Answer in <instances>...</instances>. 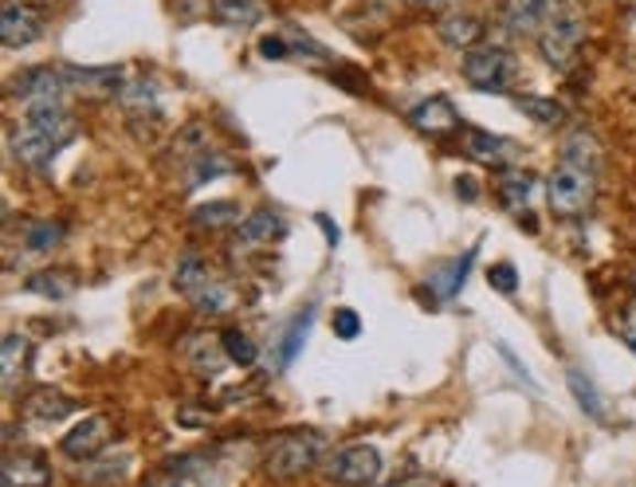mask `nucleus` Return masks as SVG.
Instances as JSON below:
<instances>
[{
  "instance_id": "1",
  "label": "nucleus",
  "mask_w": 636,
  "mask_h": 487,
  "mask_svg": "<svg viewBox=\"0 0 636 487\" xmlns=\"http://www.w3.org/2000/svg\"><path fill=\"white\" fill-rule=\"evenodd\" d=\"M75 118L67 115L63 107L52 110H28L17 127L9 130V150L12 162L28 165V170H44L63 145L75 142Z\"/></svg>"
},
{
  "instance_id": "2",
  "label": "nucleus",
  "mask_w": 636,
  "mask_h": 487,
  "mask_svg": "<svg viewBox=\"0 0 636 487\" xmlns=\"http://www.w3.org/2000/svg\"><path fill=\"white\" fill-rule=\"evenodd\" d=\"M585 44V17L578 0H550L542 32H538V52L547 59L550 72H574L578 55Z\"/></svg>"
},
{
  "instance_id": "3",
  "label": "nucleus",
  "mask_w": 636,
  "mask_h": 487,
  "mask_svg": "<svg viewBox=\"0 0 636 487\" xmlns=\"http://www.w3.org/2000/svg\"><path fill=\"white\" fill-rule=\"evenodd\" d=\"M326 452V436L314 433V429H299V433H288L279 436L276 444L268 448V456H263V472L276 479H295L303 476V472H311L314 464L323 461Z\"/></svg>"
},
{
  "instance_id": "4",
  "label": "nucleus",
  "mask_w": 636,
  "mask_h": 487,
  "mask_svg": "<svg viewBox=\"0 0 636 487\" xmlns=\"http://www.w3.org/2000/svg\"><path fill=\"white\" fill-rule=\"evenodd\" d=\"M460 75H464L467 87L484 90V95H503L515 79V55L499 44H479L464 52Z\"/></svg>"
},
{
  "instance_id": "5",
  "label": "nucleus",
  "mask_w": 636,
  "mask_h": 487,
  "mask_svg": "<svg viewBox=\"0 0 636 487\" xmlns=\"http://www.w3.org/2000/svg\"><path fill=\"white\" fill-rule=\"evenodd\" d=\"M547 205H550V213L562 220L585 217V208L593 205V173L558 162L554 173L547 177Z\"/></svg>"
},
{
  "instance_id": "6",
  "label": "nucleus",
  "mask_w": 636,
  "mask_h": 487,
  "mask_svg": "<svg viewBox=\"0 0 636 487\" xmlns=\"http://www.w3.org/2000/svg\"><path fill=\"white\" fill-rule=\"evenodd\" d=\"M9 95L28 110H52V107H63V95H72L67 83H63V72L60 67H28L20 72L17 79L9 83Z\"/></svg>"
},
{
  "instance_id": "7",
  "label": "nucleus",
  "mask_w": 636,
  "mask_h": 487,
  "mask_svg": "<svg viewBox=\"0 0 636 487\" xmlns=\"http://www.w3.org/2000/svg\"><path fill=\"white\" fill-rule=\"evenodd\" d=\"M381 476V452L374 444H349L326 461V479L338 487H369Z\"/></svg>"
},
{
  "instance_id": "8",
  "label": "nucleus",
  "mask_w": 636,
  "mask_h": 487,
  "mask_svg": "<svg viewBox=\"0 0 636 487\" xmlns=\"http://www.w3.org/2000/svg\"><path fill=\"white\" fill-rule=\"evenodd\" d=\"M44 36V17H40L28 0H4L0 9V44L9 52H20V47H32Z\"/></svg>"
},
{
  "instance_id": "9",
  "label": "nucleus",
  "mask_w": 636,
  "mask_h": 487,
  "mask_svg": "<svg viewBox=\"0 0 636 487\" xmlns=\"http://www.w3.org/2000/svg\"><path fill=\"white\" fill-rule=\"evenodd\" d=\"M63 83L72 95L83 99H110L122 90V67H79V64H60Z\"/></svg>"
},
{
  "instance_id": "10",
  "label": "nucleus",
  "mask_w": 636,
  "mask_h": 487,
  "mask_svg": "<svg viewBox=\"0 0 636 487\" xmlns=\"http://www.w3.org/2000/svg\"><path fill=\"white\" fill-rule=\"evenodd\" d=\"M110 444V421L107 416H87V421H79L72 429V433L60 441V452L67 456V461H95V456H103Z\"/></svg>"
},
{
  "instance_id": "11",
  "label": "nucleus",
  "mask_w": 636,
  "mask_h": 487,
  "mask_svg": "<svg viewBox=\"0 0 636 487\" xmlns=\"http://www.w3.org/2000/svg\"><path fill=\"white\" fill-rule=\"evenodd\" d=\"M409 127H417L429 138H444V134H452V130L464 127V122H460L452 99H444V95H429V99L417 102V107L409 110Z\"/></svg>"
},
{
  "instance_id": "12",
  "label": "nucleus",
  "mask_w": 636,
  "mask_h": 487,
  "mask_svg": "<svg viewBox=\"0 0 636 487\" xmlns=\"http://www.w3.org/2000/svg\"><path fill=\"white\" fill-rule=\"evenodd\" d=\"M288 236V220L279 217L276 208H256L251 217L240 220V232H236V252L240 248H268Z\"/></svg>"
},
{
  "instance_id": "13",
  "label": "nucleus",
  "mask_w": 636,
  "mask_h": 487,
  "mask_svg": "<svg viewBox=\"0 0 636 487\" xmlns=\"http://www.w3.org/2000/svg\"><path fill=\"white\" fill-rule=\"evenodd\" d=\"M79 409H83L79 401L67 398L63 389H47V386L24 398V416L28 421H40V424H60V421H67V416L79 413Z\"/></svg>"
},
{
  "instance_id": "14",
  "label": "nucleus",
  "mask_w": 636,
  "mask_h": 487,
  "mask_svg": "<svg viewBox=\"0 0 636 487\" xmlns=\"http://www.w3.org/2000/svg\"><path fill=\"white\" fill-rule=\"evenodd\" d=\"M464 150H467V158H475V162H484V165H495V170L515 165V158H519V145H515L511 138L487 134V130H464Z\"/></svg>"
},
{
  "instance_id": "15",
  "label": "nucleus",
  "mask_w": 636,
  "mask_h": 487,
  "mask_svg": "<svg viewBox=\"0 0 636 487\" xmlns=\"http://www.w3.org/2000/svg\"><path fill=\"white\" fill-rule=\"evenodd\" d=\"M440 44L444 47H456V52H472V47L484 44V20L472 17V12H449L440 20Z\"/></svg>"
},
{
  "instance_id": "16",
  "label": "nucleus",
  "mask_w": 636,
  "mask_h": 487,
  "mask_svg": "<svg viewBox=\"0 0 636 487\" xmlns=\"http://www.w3.org/2000/svg\"><path fill=\"white\" fill-rule=\"evenodd\" d=\"M4 487H52V464L44 456L9 452L4 456Z\"/></svg>"
},
{
  "instance_id": "17",
  "label": "nucleus",
  "mask_w": 636,
  "mask_h": 487,
  "mask_svg": "<svg viewBox=\"0 0 636 487\" xmlns=\"http://www.w3.org/2000/svg\"><path fill=\"white\" fill-rule=\"evenodd\" d=\"M535 185L538 177L530 170H519V165H503L499 170V181H495V190H499V201L511 213H522V208L530 205V197H535Z\"/></svg>"
},
{
  "instance_id": "18",
  "label": "nucleus",
  "mask_w": 636,
  "mask_h": 487,
  "mask_svg": "<svg viewBox=\"0 0 636 487\" xmlns=\"http://www.w3.org/2000/svg\"><path fill=\"white\" fill-rule=\"evenodd\" d=\"M475 252H479V248H467L460 260L440 263V268L429 275V291L440 299V303H449V299L460 295V288H464V280H467V271H472V263H475Z\"/></svg>"
},
{
  "instance_id": "19",
  "label": "nucleus",
  "mask_w": 636,
  "mask_h": 487,
  "mask_svg": "<svg viewBox=\"0 0 636 487\" xmlns=\"http://www.w3.org/2000/svg\"><path fill=\"white\" fill-rule=\"evenodd\" d=\"M550 0H507L503 9V28L511 36H538L542 32V20H547Z\"/></svg>"
},
{
  "instance_id": "20",
  "label": "nucleus",
  "mask_w": 636,
  "mask_h": 487,
  "mask_svg": "<svg viewBox=\"0 0 636 487\" xmlns=\"http://www.w3.org/2000/svg\"><path fill=\"white\" fill-rule=\"evenodd\" d=\"M562 162L565 165H578V170H585V173H593V177H597V170H601V142L585 127H574L570 134L562 138Z\"/></svg>"
},
{
  "instance_id": "21",
  "label": "nucleus",
  "mask_w": 636,
  "mask_h": 487,
  "mask_svg": "<svg viewBox=\"0 0 636 487\" xmlns=\"http://www.w3.org/2000/svg\"><path fill=\"white\" fill-rule=\"evenodd\" d=\"M28 361H32V343L24 334H4V346H0V374H4V393L17 389V381H24Z\"/></svg>"
},
{
  "instance_id": "22",
  "label": "nucleus",
  "mask_w": 636,
  "mask_h": 487,
  "mask_svg": "<svg viewBox=\"0 0 636 487\" xmlns=\"http://www.w3.org/2000/svg\"><path fill=\"white\" fill-rule=\"evenodd\" d=\"M268 12L263 0H213V20L220 28H256Z\"/></svg>"
},
{
  "instance_id": "23",
  "label": "nucleus",
  "mask_w": 636,
  "mask_h": 487,
  "mask_svg": "<svg viewBox=\"0 0 636 487\" xmlns=\"http://www.w3.org/2000/svg\"><path fill=\"white\" fill-rule=\"evenodd\" d=\"M311 326H314V303H306V307L299 311V315L288 323L283 338H279V366H283V370H288L291 361L299 358V350H303V343H306V334H311Z\"/></svg>"
},
{
  "instance_id": "24",
  "label": "nucleus",
  "mask_w": 636,
  "mask_h": 487,
  "mask_svg": "<svg viewBox=\"0 0 636 487\" xmlns=\"http://www.w3.org/2000/svg\"><path fill=\"white\" fill-rule=\"evenodd\" d=\"M208 280H216L213 271H208V263L201 260L197 252H185L177 260V271H173V291H181L185 299H193Z\"/></svg>"
},
{
  "instance_id": "25",
  "label": "nucleus",
  "mask_w": 636,
  "mask_h": 487,
  "mask_svg": "<svg viewBox=\"0 0 636 487\" xmlns=\"http://www.w3.org/2000/svg\"><path fill=\"white\" fill-rule=\"evenodd\" d=\"M515 110H522L538 127H562L565 122V107L550 95H515Z\"/></svg>"
},
{
  "instance_id": "26",
  "label": "nucleus",
  "mask_w": 636,
  "mask_h": 487,
  "mask_svg": "<svg viewBox=\"0 0 636 487\" xmlns=\"http://www.w3.org/2000/svg\"><path fill=\"white\" fill-rule=\"evenodd\" d=\"M240 205L236 201H208V205L193 208V225L205 228V232H216V228L240 225Z\"/></svg>"
},
{
  "instance_id": "27",
  "label": "nucleus",
  "mask_w": 636,
  "mask_h": 487,
  "mask_svg": "<svg viewBox=\"0 0 636 487\" xmlns=\"http://www.w3.org/2000/svg\"><path fill=\"white\" fill-rule=\"evenodd\" d=\"M565 386H570V393H574L578 409H582L585 416H593V421H605V398H601L597 386H593V381L585 378L582 370L565 374Z\"/></svg>"
},
{
  "instance_id": "28",
  "label": "nucleus",
  "mask_w": 636,
  "mask_h": 487,
  "mask_svg": "<svg viewBox=\"0 0 636 487\" xmlns=\"http://www.w3.org/2000/svg\"><path fill=\"white\" fill-rule=\"evenodd\" d=\"M197 468H201V456H181V461L162 464L158 472H150V479H145L142 487H185L188 479L197 476Z\"/></svg>"
},
{
  "instance_id": "29",
  "label": "nucleus",
  "mask_w": 636,
  "mask_h": 487,
  "mask_svg": "<svg viewBox=\"0 0 636 487\" xmlns=\"http://www.w3.org/2000/svg\"><path fill=\"white\" fill-rule=\"evenodd\" d=\"M24 288L32 291V295H44V299H67L75 291V280H72V271L47 268V271H36Z\"/></svg>"
},
{
  "instance_id": "30",
  "label": "nucleus",
  "mask_w": 636,
  "mask_h": 487,
  "mask_svg": "<svg viewBox=\"0 0 636 487\" xmlns=\"http://www.w3.org/2000/svg\"><path fill=\"white\" fill-rule=\"evenodd\" d=\"M188 190H197V185H205V181H216V177H225L228 170H233V162H228L225 154H208V150H201V154L188 158Z\"/></svg>"
},
{
  "instance_id": "31",
  "label": "nucleus",
  "mask_w": 636,
  "mask_h": 487,
  "mask_svg": "<svg viewBox=\"0 0 636 487\" xmlns=\"http://www.w3.org/2000/svg\"><path fill=\"white\" fill-rule=\"evenodd\" d=\"M185 354H188V358H193V366H197L201 374H220V366H225V361H228L225 346L208 343V338H188Z\"/></svg>"
},
{
  "instance_id": "32",
  "label": "nucleus",
  "mask_w": 636,
  "mask_h": 487,
  "mask_svg": "<svg viewBox=\"0 0 636 487\" xmlns=\"http://www.w3.org/2000/svg\"><path fill=\"white\" fill-rule=\"evenodd\" d=\"M188 303H193L201 315H225V311L233 307V291H228L220 280H208L205 288L197 291V295L188 299Z\"/></svg>"
},
{
  "instance_id": "33",
  "label": "nucleus",
  "mask_w": 636,
  "mask_h": 487,
  "mask_svg": "<svg viewBox=\"0 0 636 487\" xmlns=\"http://www.w3.org/2000/svg\"><path fill=\"white\" fill-rule=\"evenodd\" d=\"M60 240H63L60 220H32V225L24 228V248H28V252H52Z\"/></svg>"
},
{
  "instance_id": "34",
  "label": "nucleus",
  "mask_w": 636,
  "mask_h": 487,
  "mask_svg": "<svg viewBox=\"0 0 636 487\" xmlns=\"http://www.w3.org/2000/svg\"><path fill=\"white\" fill-rule=\"evenodd\" d=\"M220 346H225V354H228L233 366H256V358H260L256 343H251L244 331H236V326H228V331L220 334Z\"/></svg>"
},
{
  "instance_id": "35",
  "label": "nucleus",
  "mask_w": 636,
  "mask_h": 487,
  "mask_svg": "<svg viewBox=\"0 0 636 487\" xmlns=\"http://www.w3.org/2000/svg\"><path fill=\"white\" fill-rule=\"evenodd\" d=\"M126 468H130V456H122V461H115V464L87 461V464H83V472H79V479H83V484H118Z\"/></svg>"
},
{
  "instance_id": "36",
  "label": "nucleus",
  "mask_w": 636,
  "mask_h": 487,
  "mask_svg": "<svg viewBox=\"0 0 636 487\" xmlns=\"http://www.w3.org/2000/svg\"><path fill=\"white\" fill-rule=\"evenodd\" d=\"M256 47H260V55L268 59V64H279V59H291V55H295V44H291L288 28H283V32H271V36H263Z\"/></svg>"
},
{
  "instance_id": "37",
  "label": "nucleus",
  "mask_w": 636,
  "mask_h": 487,
  "mask_svg": "<svg viewBox=\"0 0 636 487\" xmlns=\"http://www.w3.org/2000/svg\"><path fill=\"white\" fill-rule=\"evenodd\" d=\"M487 283H492L499 295H515V288H519V271H515V263H495V268L487 271Z\"/></svg>"
},
{
  "instance_id": "38",
  "label": "nucleus",
  "mask_w": 636,
  "mask_h": 487,
  "mask_svg": "<svg viewBox=\"0 0 636 487\" xmlns=\"http://www.w3.org/2000/svg\"><path fill=\"white\" fill-rule=\"evenodd\" d=\"M334 334H338L342 343H354V338H358L362 334V318H358V311H349V307H338L334 311Z\"/></svg>"
},
{
  "instance_id": "39",
  "label": "nucleus",
  "mask_w": 636,
  "mask_h": 487,
  "mask_svg": "<svg viewBox=\"0 0 636 487\" xmlns=\"http://www.w3.org/2000/svg\"><path fill=\"white\" fill-rule=\"evenodd\" d=\"M613 326H617L621 343H625L628 350L636 354V299H633V303H628L625 311H621V315H617V323H613Z\"/></svg>"
},
{
  "instance_id": "40",
  "label": "nucleus",
  "mask_w": 636,
  "mask_h": 487,
  "mask_svg": "<svg viewBox=\"0 0 636 487\" xmlns=\"http://www.w3.org/2000/svg\"><path fill=\"white\" fill-rule=\"evenodd\" d=\"M499 358L507 361V366H511L515 374H519V381H522V386L538 389V386H535V378H530V370H527V366H522L519 358H515V350H511V346H507V343H499Z\"/></svg>"
},
{
  "instance_id": "41",
  "label": "nucleus",
  "mask_w": 636,
  "mask_h": 487,
  "mask_svg": "<svg viewBox=\"0 0 636 487\" xmlns=\"http://www.w3.org/2000/svg\"><path fill=\"white\" fill-rule=\"evenodd\" d=\"M409 4L421 12H456L464 0H409Z\"/></svg>"
},
{
  "instance_id": "42",
  "label": "nucleus",
  "mask_w": 636,
  "mask_h": 487,
  "mask_svg": "<svg viewBox=\"0 0 636 487\" xmlns=\"http://www.w3.org/2000/svg\"><path fill=\"white\" fill-rule=\"evenodd\" d=\"M386 487H440V479H432V476H405V479H397V484H386Z\"/></svg>"
},
{
  "instance_id": "43",
  "label": "nucleus",
  "mask_w": 636,
  "mask_h": 487,
  "mask_svg": "<svg viewBox=\"0 0 636 487\" xmlns=\"http://www.w3.org/2000/svg\"><path fill=\"white\" fill-rule=\"evenodd\" d=\"M456 197L475 201V197H479V185H475L472 177H456Z\"/></svg>"
},
{
  "instance_id": "44",
  "label": "nucleus",
  "mask_w": 636,
  "mask_h": 487,
  "mask_svg": "<svg viewBox=\"0 0 636 487\" xmlns=\"http://www.w3.org/2000/svg\"><path fill=\"white\" fill-rule=\"evenodd\" d=\"M314 220H319V228H323L326 244H338V228L331 225V217H323V213H319V217H314Z\"/></svg>"
},
{
  "instance_id": "45",
  "label": "nucleus",
  "mask_w": 636,
  "mask_h": 487,
  "mask_svg": "<svg viewBox=\"0 0 636 487\" xmlns=\"http://www.w3.org/2000/svg\"><path fill=\"white\" fill-rule=\"evenodd\" d=\"M633 295H636V271H633Z\"/></svg>"
},
{
  "instance_id": "46",
  "label": "nucleus",
  "mask_w": 636,
  "mask_h": 487,
  "mask_svg": "<svg viewBox=\"0 0 636 487\" xmlns=\"http://www.w3.org/2000/svg\"><path fill=\"white\" fill-rule=\"evenodd\" d=\"M633 17H636V4H633Z\"/></svg>"
},
{
  "instance_id": "47",
  "label": "nucleus",
  "mask_w": 636,
  "mask_h": 487,
  "mask_svg": "<svg viewBox=\"0 0 636 487\" xmlns=\"http://www.w3.org/2000/svg\"><path fill=\"white\" fill-rule=\"evenodd\" d=\"M628 4H636V0H628Z\"/></svg>"
}]
</instances>
